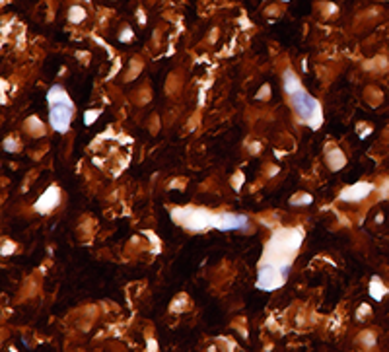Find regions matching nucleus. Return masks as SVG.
<instances>
[{
    "label": "nucleus",
    "mask_w": 389,
    "mask_h": 352,
    "mask_svg": "<svg viewBox=\"0 0 389 352\" xmlns=\"http://www.w3.org/2000/svg\"><path fill=\"white\" fill-rule=\"evenodd\" d=\"M47 99H49V107H51V113H49L51 127L58 132H67L68 125H70V117H72V111H74V105H72L70 98L67 96V92L61 86H55L47 94Z\"/></svg>",
    "instance_id": "nucleus-2"
},
{
    "label": "nucleus",
    "mask_w": 389,
    "mask_h": 352,
    "mask_svg": "<svg viewBox=\"0 0 389 352\" xmlns=\"http://www.w3.org/2000/svg\"><path fill=\"white\" fill-rule=\"evenodd\" d=\"M284 88H286V94H288V96H292L294 92H298V90L302 88L300 80H298V76H296L292 70H286V72H284Z\"/></svg>",
    "instance_id": "nucleus-7"
},
{
    "label": "nucleus",
    "mask_w": 389,
    "mask_h": 352,
    "mask_svg": "<svg viewBox=\"0 0 389 352\" xmlns=\"http://www.w3.org/2000/svg\"><path fill=\"white\" fill-rule=\"evenodd\" d=\"M304 233L300 230H280L277 231L265 247L263 263L259 269L257 286L261 290L273 292L284 284L292 267V257L298 253Z\"/></svg>",
    "instance_id": "nucleus-1"
},
{
    "label": "nucleus",
    "mask_w": 389,
    "mask_h": 352,
    "mask_svg": "<svg viewBox=\"0 0 389 352\" xmlns=\"http://www.w3.org/2000/svg\"><path fill=\"white\" fill-rule=\"evenodd\" d=\"M290 99H292V107L296 111V115L300 117L302 121L310 123L313 129H317L319 123H321V109H319L317 101L311 98L304 88L294 92L290 96Z\"/></svg>",
    "instance_id": "nucleus-3"
},
{
    "label": "nucleus",
    "mask_w": 389,
    "mask_h": 352,
    "mask_svg": "<svg viewBox=\"0 0 389 352\" xmlns=\"http://www.w3.org/2000/svg\"><path fill=\"white\" fill-rule=\"evenodd\" d=\"M249 220L242 216V214H232V212H222V214H216V222H214V228L216 230H242L247 228Z\"/></svg>",
    "instance_id": "nucleus-5"
},
{
    "label": "nucleus",
    "mask_w": 389,
    "mask_h": 352,
    "mask_svg": "<svg viewBox=\"0 0 389 352\" xmlns=\"http://www.w3.org/2000/svg\"><path fill=\"white\" fill-rule=\"evenodd\" d=\"M216 222V214H211L206 210H185V220L183 226L189 230H206V228H214Z\"/></svg>",
    "instance_id": "nucleus-4"
},
{
    "label": "nucleus",
    "mask_w": 389,
    "mask_h": 352,
    "mask_svg": "<svg viewBox=\"0 0 389 352\" xmlns=\"http://www.w3.org/2000/svg\"><path fill=\"white\" fill-rule=\"evenodd\" d=\"M372 185H366V183H360V185H354V187L346 189L345 193L341 195V198H345V200H360V198H364L372 191Z\"/></svg>",
    "instance_id": "nucleus-6"
},
{
    "label": "nucleus",
    "mask_w": 389,
    "mask_h": 352,
    "mask_svg": "<svg viewBox=\"0 0 389 352\" xmlns=\"http://www.w3.org/2000/svg\"><path fill=\"white\" fill-rule=\"evenodd\" d=\"M68 18H70V22L72 23L84 22V18H86V10H84V8H80V6H72V8H70V14H68Z\"/></svg>",
    "instance_id": "nucleus-8"
}]
</instances>
